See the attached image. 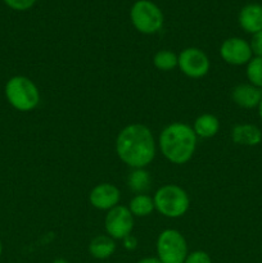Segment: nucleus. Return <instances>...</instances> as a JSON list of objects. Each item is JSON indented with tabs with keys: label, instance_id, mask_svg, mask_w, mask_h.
<instances>
[{
	"label": "nucleus",
	"instance_id": "1",
	"mask_svg": "<svg viewBox=\"0 0 262 263\" xmlns=\"http://www.w3.org/2000/svg\"><path fill=\"white\" fill-rule=\"evenodd\" d=\"M116 152L123 163L133 168H145L156 157L153 134L141 123H133L121 130L116 139Z\"/></svg>",
	"mask_w": 262,
	"mask_h": 263
},
{
	"label": "nucleus",
	"instance_id": "2",
	"mask_svg": "<svg viewBox=\"0 0 262 263\" xmlns=\"http://www.w3.org/2000/svg\"><path fill=\"white\" fill-rule=\"evenodd\" d=\"M159 149L167 161L184 164L192 159L197 148V135L192 126L175 122L166 126L159 135Z\"/></svg>",
	"mask_w": 262,
	"mask_h": 263
},
{
	"label": "nucleus",
	"instance_id": "3",
	"mask_svg": "<svg viewBox=\"0 0 262 263\" xmlns=\"http://www.w3.org/2000/svg\"><path fill=\"white\" fill-rule=\"evenodd\" d=\"M5 97L9 104L21 112H30L40 103L38 86L25 76H14L7 82Z\"/></svg>",
	"mask_w": 262,
	"mask_h": 263
},
{
	"label": "nucleus",
	"instance_id": "4",
	"mask_svg": "<svg viewBox=\"0 0 262 263\" xmlns=\"http://www.w3.org/2000/svg\"><path fill=\"white\" fill-rule=\"evenodd\" d=\"M154 208L167 218H179L189 210L188 193L177 185L169 184L159 187L153 197Z\"/></svg>",
	"mask_w": 262,
	"mask_h": 263
},
{
	"label": "nucleus",
	"instance_id": "5",
	"mask_svg": "<svg viewBox=\"0 0 262 263\" xmlns=\"http://www.w3.org/2000/svg\"><path fill=\"white\" fill-rule=\"evenodd\" d=\"M134 27L141 33L152 35L158 32L163 26L162 10L151 0H138L130 12Z\"/></svg>",
	"mask_w": 262,
	"mask_h": 263
},
{
	"label": "nucleus",
	"instance_id": "6",
	"mask_svg": "<svg viewBox=\"0 0 262 263\" xmlns=\"http://www.w3.org/2000/svg\"><path fill=\"white\" fill-rule=\"evenodd\" d=\"M188 244L181 233L174 229L163 230L157 239V258L162 263H184Z\"/></svg>",
	"mask_w": 262,
	"mask_h": 263
},
{
	"label": "nucleus",
	"instance_id": "7",
	"mask_svg": "<svg viewBox=\"0 0 262 263\" xmlns=\"http://www.w3.org/2000/svg\"><path fill=\"white\" fill-rule=\"evenodd\" d=\"M105 231L107 235L115 240H122L125 236L130 235L134 229V216L128 207L117 205L108 211L105 216Z\"/></svg>",
	"mask_w": 262,
	"mask_h": 263
},
{
	"label": "nucleus",
	"instance_id": "8",
	"mask_svg": "<svg viewBox=\"0 0 262 263\" xmlns=\"http://www.w3.org/2000/svg\"><path fill=\"white\" fill-rule=\"evenodd\" d=\"M177 67L185 76L200 79L210 71V59L203 50L198 48H186L179 54Z\"/></svg>",
	"mask_w": 262,
	"mask_h": 263
},
{
	"label": "nucleus",
	"instance_id": "9",
	"mask_svg": "<svg viewBox=\"0 0 262 263\" xmlns=\"http://www.w3.org/2000/svg\"><path fill=\"white\" fill-rule=\"evenodd\" d=\"M220 55L223 62L231 66H244L253 58L249 43L241 37L226 39L220 46Z\"/></svg>",
	"mask_w": 262,
	"mask_h": 263
},
{
	"label": "nucleus",
	"instance_id": "10",
	"mask_svg": "<svg viewBox=\"0 0 262 263\" xmlns=\"http://www.w3.org/2000/svg\"><path fill=\"white\" fill-rule=\"evenodd\" d=\"M121 199V193L117 186L108 182L97 185L90 192L89 200L90 204L100 211H109L117 207Z\"/></svg>",
	"mask_w": 262,
	"mask_h": 263
},
{
	"label": "nucleus",
	"instance_id": "11",
	"mask_svg": "<svg viewBox=\"0 0 262 263\" xmlns=\"http://www.w3.org/2000/svg\"><path fill=\"white\" fill-rule=\"evenodd\" d=\"M231 99L244 109H253L258 108L262 102V89L252 84H240L231 90Z\"/></svg>",
	"mask_w": 262,
	"mask_h": 263
},
{
	"label": "nucleus",
	"instance_id": "12",
	"mask_svg": "<svg viewBox=\"0 0 262 263\" xmlns=\"http://www.w3.org/2000/svg\"><path fill=\"white\" fill-rule=\"evenodd\" d=\"M239 25L246 32L254 33L262 31V5L248 4L239 13Z\"/></svg>",
	"mask_w": 262,
	"mask_h": 263
},
{
	"label": "nucleus",
	"instance_id": "13",
	"mask_svg": "<svg viewBox=\"0 0 262 263\" xmlns=\"http://www.w3.org/2000/svg\"><path fill=\"white\" fill-rule=\"evenodd\" d=\"M231 140L238 145L256 146L262 141V131L256 125L240 123L231 130Z\"/></svg>",
	"mask_w": 262,
	"mask_h": 263
},
{
	"label": "nucleus",
	"instance_id": "14",
	"mask_svg": "<svg viewBox=\"0 0 262 263\" xmlns=\"http://www.w3.org/2000/svg\"><path fill=\"white\" fill-rule=\"evenodd\" d=\"M89 252L95 259H107L116 252V241L109 235H97L89 244Z\"/></svg>",
	"mask_w": 262,
	"mask_h": 263
},
{
	"label": "nucleus",
	"instance_id": "15",
	"mask_svg": "<svg viewBox=\"0 0 262 263\" xmlns=\"http://www.w3.org/2000/svg\"><path fill=\"white\" fill-rule=\"evenodd\" d=\"M218 128H220L218 118L216 116L210 115V113L200 115L195 120L194 126H193V130H194L195 135L203 139L213 138L218 133Z\"/></svg>",
	"mask_w": 262,
	"mask_h": 263
},
{
	"label": "nucleus",
	"instance_id": "16",
	"mask_svg": "<svg viewBox=\"0 0 262 263\" xmlns=\"http://www.w3.org/2000/svg\"><path fill=\"white\" fill-rule=\"evenodd\" d=\"M151 175L145 168H134L127 176V186L136 194H144L151 187Z\"/></svg>",
	"mask_w": 262,
	"mask_h": 263
},
{
	"label": "nucleus",
	"instance_id": "17",
	"mask_svg": "<svg viewBox=\"0 0 262 263\" xmlns=\"http://www.w3.org/2000/svg\"><path fill=\"white\" fill-rule=\"evenodd\" d=\"M128 210L136 217H146L151 215L156 208H154L153 198L146 194H136L133 199L130 200Z\"/></svg>",
	"mask_w": 262,
	"mask_h": 263
},
{
	"label": "nucleus",
	"instance_id": "18",
	"mask_svg": "<svg viewBox=\"0 0 262 263\" xmlns=\"http://www.w3.org/2000/svg\"><path fill=\"white\" fill-rule=\"evenodd\" d=\"M177 62H179V57L174 51L170 50H159L153 58L154 66L159 71H171L175 67H177Z\"/></svg>",
	"mask_w": 262,
	"mask_h": 263
},
{
	"label": "nucleus",
	"instance_id": "19",
	"mask_svg": "<svg viewBox=\"0 0 262 263\" xmlns=\"http://www.w3.org/2000/svg\"><path fill=\"white\" fill-rule=\"evenodd\" d=\"M247 77L252 85L262 89V57H254L247 64Z\"/></svg>",
	"mask_w": 262,
	"mask_h": 263
},
{
	"label": "nucleus",
	"instance_id": "20",
	"mask_svg": "<svg viewBox=\"0 0 262 263\" xmlns=\"http://www.w3.org/2000/svg\"><path fill=\"white\" fill-rule=\"evenodd\" d=\"M184 263H212L210 254L203 251H194L189 253Z\"/></svg>",
	"mask_w": 262,
	"mask_h": 263
},
{
	"label": "nucleus",
	"instance_id": "21",
	"mask_svg": "<svg viewBox=\"0 0 262 263\" xmlns=\"http://www.w3.org/2000/svg\"><path fill=\"white\" fill-rule=\"evenodd\" d=\"M5 4L14 10H27L36 3V0H4Z\"/></svg>",
	"mask_w": 262,
	"mask_h": 263
},
{
	"label": "nucleus",
	"instance_id": "22",
	"mask_svg": "<svg viewBox=\"0 0 262 263\" xmlns=\"http://www.w3.org/2000/svg\"><path fill=\"white\" fill-rule=\"evenodd\" d=\"M249 46L254 57H262V31L252 35Z\"/></svg>",
	"mask_w": 262,
	"mask_h": 263
},
{
	"label": "nucleus",
	"instance_id": "23",
	"mask_svg": "<svg viewBox=\"0 0 262 263\" xmlns=\"http://www.w3.org/2000/svg\"><path fill=\"white\" fill-rule=\"evenodd\" d=\"M122 243L125 249H127V251H135L136 247H138V239L130 234V235L125 236V238L122 239Z\"/></svg>",
	"mask_w": 262,
	"mask_h": 263
},
{
	"label": "nucleus",
	"instance_id": "24",
	"mask_svg": "<svg viewBox=\"0 0 262 263\" xmlns=\"http://www.w3.org/2000/svg\"><path fill=\"white\" fill-rule=\"evenodd\" d=\"M136 263H162L157 257H145V258L140 259Z\"/></svg>",
	"mask_w": 262,
	"mask_h": 263
},
{
	"label": "nucleus",
	"instance_id": "25",
	"mask_svg": "<svg viewBox=\"0 0 262 263\" xmlns=\"http://www.w3.org/2000/svg\"><path fill=\"white\" fill-rule=\"evenodd\" d=\"M53 263H69V262L64 258H57V259H54Z\"/></svg>",
	"mask_w": 262,
	"mask_h": 263
},
{
	"label": "nucleus",
	"instance_id": "26",
	"mask_svg": "<svg viewBox=\"0 0 262 263\" xmlns=\"http://www.w3.org/2000/svg\"><path fill=\"white\" fill-rule=\"evenodd\" d=\"M258 116H259V118L262 120V102L259 103V105H258Z\"/></svg>",
	"mask_w": 262,
	"mask_h": 263
},
{
	"label": "nucleus",
	"instance_id": "27",
	"mask_svg": "<svg viewBox=\"0 0 262 263\" xmlns=\"http://www.w3.org/2000/svg\"><path fill=\"white\" fill-rule=\"evenodd\" d=\"M2 253H3V244L2 241H0V256H2Z\"/></svg>",
	"mask_w": 262,
	"mask_h": 263
},
{
	"label": "nucleus",
	"instance_id": "28",
	"mask_svg": "<svg viewBox=\"0 0 262 263\" xmlns=\"http://www.w3.org/2000/svg\"><path fill=\"white\" fill-rule=\"evenodd\" d=\"M261 252H262V246H261Z\"/></svg>",
	"mask_w": 262,
	"mask_h": 263
}]
</instances>
